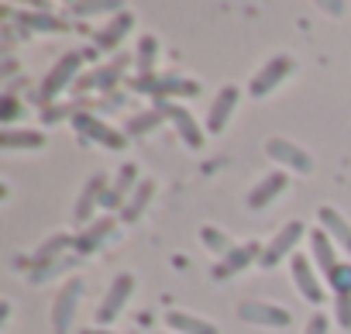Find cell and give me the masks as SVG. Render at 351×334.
<instances>
[{
    "label": "cell",
    "instance_id": "cell-34",
    "mask_svg": "<svg viewBox=\"0 0 351 334\" xmlns=\"http://www.w3.org/2000/svg\"><path fill=\"white\" fill-rule=\"evenodd\" d=\"M59 117H76V110H73V107H45V110H42V121H45V124H52V121H59Z\"/></svg>",
    "mask_w": 351,
    "mask_h": 334
},
{
    "label": "cell",
    "instance_id": "cell-14",
    "mask_svg": "<svg viewBox=\"0 0 351 334\" xmlns=\"http://www.w3.org/2000/svg\"><path fill=\"white\" fill-rule=\"evenodd\" d=\"M190 97H200V83H197V80H186V76H180V73L158 76L155 93H152V100H155V104H169V100H190Z\"/></svg>",
    "mask_w": 351,
    "mask_h": 334
},
{
    "label": "cell",
    "instance_id": "cell-37",
    "mask_svg": "<svg viewBox=\"0 0 351 334\" xmlns=\"http://www.w3.org/2000/svg\"><path fill=\"white\" fill-rule=\"evenodd\" d=\"M83 334H117V331H107V327H90V331H83Z\"/></svg>",
    "mask_w": 351,
    "mask_h": 334
},
{
    "label": "cell",
    "instance_id": "cell-26",
    "mask_svg": "<svg viewBox=\"0 0 351 334\" xmlns=\"http://www.w3.org/2000/svg\"><path fill=\"white\" fill-rule=\"evenodd\" d=\"M155 59H158V38L155 35H141L138 38V52H134L138 76H155Z\"/></svg>",
    "mask_w": 351,
    "mask_h": 334
},
{
    "label": "cell",
    "instance_id": "cell-3",
    "mask_svg": "<svg viewBox=\"0 0 351 334\" xmlns=\"http://www.w3.org/2000/svg\"><path fill=\"white\" fill-rule=\"evenodd\" d=\"M83 289H86L83 276H73V279H66L56 289V300H52V331L56 334H69L73 317H76V307L83 300Z\"/></svg>",
    "mask_w": 351,
    "mask_h": 334
},
{
    "label": "cell",
    "instance_id": "cell-33",
    "mask_svg": "<svg viewBox=\"0 0 351 334\" xmlns=\"http://www.w3.org/2000/svg\"><path fill=\"white\" fill-rule=\"evenodd\" d=\"M303 334H330V317H327L324 310H317V313H313V317L306 320Z\"/></svg>",
    "mask_w": 351,
    "mask_h": 334
},
{
    "label": "cell",
    "instance_id": "cell-6",
    "mask_svg": "<svg viewBox=\"0 0 351 334\" xmlns=\"http://www.w3.org/2000/svg\"><path fill=\"white\" fill-rule=\"evenodd\" d=\"M73 124H76V131H80L83 138H90V141H97V145H104V148L121 152V148L128 145V134H124V131L110 128L107 121H100V117H97V114H90V110L76 114V117H73Z\"/></svg>",
    "mask_w": 351,
    "mask_h": 334
},
{
    "label": "cell",
    "instance_id": "cell-31",
    "mask_svg": "<svg viewBox=\"0 0 351 334\" xmlns=\"http://www.w3.org/2000/svg\"><path fill=\"white\" fill-rule=\"evenodd\" d=\"M327 283H330L334 293H351V262H341V265L327 276Z\"/></svg>",
    "mask_w": 351,
    "mask_h": 334
},
{
    "label": "cell",
    "instance_id": "cell-24",
    "mask_svg": "<svg viewBox=\"0 0 351 334\" xmlns=\"http://www.w3.org/2000/svg\"><path fill=\"white\" fill-rule=\"evenodd\" d=\"M45 134L42 131H18V128H4L0 134V148L4 152H18V148H42Z\"/></svg>",
    "mask_w": 351,
    "mask_h": 334
},
{
    "label": "cell",
    "instance_id": "cell-21",
    "mask_svg": "<svg viewBox=\"0 0 351 334\" xmlns=\"http://www.w3.org/2000/svg\"><path fill=\"white\" fill-rule=\"evenodd\" d=\"M317 221H320V228L330 235V241L351 255V224L341 217V211H334V207H320V211H317Z\"/></svg>",
    "mask_w": 351,
    "mask_h": 334
},
{
    "label": "cell",
    "instance_id": "cell-18",
    "mask_svg": "<svg viewBox=\"0 0 351 334\" xmlns=\"http://www.w3.org/2000/svg\"><path fill=\"white\" fill-rule=\"evenodd\" d=\"M114 231H117V221H114V217H97L93 224H86V228L76 235L73 248H76L80 255H93L97 248L107 245V238H110Z\"/></svg>",
    "mask_w": 351,
    "mask_h": 334
},
{
    "label": "cell",
    "instance_id": "cell-5",
    "mask_svg": "<svg viewBox=\"0 0 351 334\" xmlns=\"http://www.w3.org/2000/svg\"><path fill=\"white\" fill-rule=\"evenodd\" d=\"M293 73H296V59H293V56H272V59L255 73V80L248 83V93H252L255 100H262V97H269L279 83H286Z\"/></svg>",
    "mask_w": 351,
    "mask_h": 334
},
{
    "label": "cell",
    "instance_id": "cell-8",
    "mask_svg": "<svg viewBox=\"0 0 351 334\" xmlns=\"http://www.w3.org/2000/svg\"><path fill=\"white\" fill-rule=\"evenodd\" d=\"M131 293H134V276H131V272H121V276L110 283V289H107V296L100 300V307H97V324L107 327L110 320H117L121 310H124V303L131 300Z\"/></svg>",
    "mask_w": 351,
    "mask_h": 334
},
{
    "label": "cell",
    "instance_id": "cell-25",
    "mask_svg": "<svg viewBox=\"0 0 351 334\" xmlns=\"http://www.w3.org/2000/svg\"><path fill=\"white\" fill-rule=\"evenodd\" d=\"M18 25H21V32H62L66 28V21L62 18H56V14H42V11H25V14H18Z\"/></svg>",
    "mask_w": 351,
    "mask_h": 334
},
{
    "label": "cell",
    "instance_id": "cell-35",
    "mask_svg": "<svg viewBox=\"0 0 351 334\" xmlns=\"http://www.w3.org/2000/svg\"><path fill=\"white\" fill-rule=\"evenodd\" d=\"M14 114H18V100H14V97H4V110H0V121H4V124L11 128Z\"/></svg>",
    "mask_w": 351,
    "mask_h": 334
},
{
    "label": "cell",
    "instance_id": "cell-15",
    "mask_svg": "<svg viewBox=\"0 0 351 334\" xmlns=\"http://www.w3.org/2000/svg\"><path fill=\"white\" fill-rule=\"evenodd\" d=\"M138 165L134 162H124L121 169H117V176H114V187L104 193V207H110V211H117V207H124L128 200H131V193L138 190Z\"/></svg>",
    "mask_w": 351,
    "mask_h": 334
},
{
    "label": "cell",
    "instance_id": "cell-29",
    "mask_svg": "<svg viewBox=\"0 0 351 334\" xmlns=\"http://www.w3.org/2000/svg\"><path fill=\"white\" fill-rule=\"evenodd\" d=\"M73 241H76L73 235H52V238H49V241L35 252V265H49V259H52V255H59L62 248H69Z\"/></svg>",
    "mask_w": 351,
    "mask_h": 334
},
{
    "label": "cell",
    "instance_id": "cell-2",
    "mask_svg": "<svg viewBox=\"0 0 351 334\" xmlns=\"http://www.w3.org/2000/svg\"><path fill=\"white\" fill-rule=\"evenodd\" d=\"M303 238H310L306 224H303V221H286V224L276 231V238L265 241V252H262L258 269H276L279 262L293 259V255H296V245H300Z\"/></svg>",
    "mask_w": 351,
    "mask_h": 334
},
{
    "label": "cell",
    "instance_id": "cell-22",
    "mask_svg": "<svg viewBox=\"0 0 351 334\" xmlns=\"http://www.w3.org/2000/svg\"><path fill=\"white\" fill-rule=\"evenodd\" d=\"M121 66H124V59H117L114 66H97L93 73H83L80 80H76V90H107L110 93V86L121 80Z\"/></svg>",
    "mask_w": 351,
    "mask_h": 334
},
{
    "label": "cell",
    "instance_id": "cell-19",
    "mask_svg": "<svg viewBox=\"0 0 351 334\" xmlns=\"http://www.w3.org/2000/svg\"><path fill=\"white\" fill-rule=\"evenodd\" d=\"M165 327L172 334H221L214 320L190 313V310H165Z\"/></svg>",
    "mask_w": 351,
    "mask_h": 334
},
{
    "label": "cell",
    "instance_id": "cell-38",
    "mask_svg": "<svg viewBox=\"0 0 351 334\" xmlns=\"http://www.w3.org/2000/svg\"><path fill=\"white\" fill-rule=\"evenodd\" d=\"M155 334H172V331H155Z\"/></svg>",
    "mask_w": 351,
    "mask_h": 334
},
{
    "label": "cell",
    "instance_id": "cell-23",
    "mask_svg": "<svg viewBox=\"0 0 351 334\" xmlns=\"http://www.w3.org/2000/svg\"><path fill=\"white\" fill-rule=\"evenodd\" d=\"M152 197H155V180H141V183H138V190L131 193V200L121 207V221H124V224H134V221L148 211Z\"/></svg>",
    "mask_w": 351,
    "mask_h": 334
},
{
    "label": "cell",
    "instance_id": "cell-28",
    "mask_svg": "<svg viewBox=\"0 0 351 334\" xmlns=\"http://www.w3.org/2000/svg\"><path fill=\"white\" fill-rule=\"evenodd\" d=\"M162 121H165V114H162L158 107H148V110H141V114L128 117V124H124V134H128V138H131V134H148V131H155Z\"/></svg>",
    "mask_w": 351,
    "mask_h": 334
},
{
    "label": "cell",
    "instance_id": "cell-13",
    "mask_svg": "<svg viewBox=\"0 0 351 334\" xmlns=\"http://www.w3.org/2000/svg\"><path fill=\"white\" fill-rule=\"evenodd\" d=\"M107 187V176L104 173H97V176H90L86 183H83V193H80V200H76V211H73V221L76 224H93V211L97 207H104V190Z\"/></svg>",
    "mask_w": 351,
    "mask_h": 334
},
{
    "label": "cell",
    "instance_id": "cell-16",
    "mask_svg": "<svg viewBox=\"0 0 351 334\" xmlns=\"http://www.w3.org/2000/svg\"><path fill=\"white\" fill-rule=\"evenodd\" d=\"M306 241H310V259H313V265H317L320 276L327 279V276L341 265V259H337V245L330 241V235H327L324 228H313Z\"/></svg>",
    "mask_w": 351,
    "mask_h": 334
},
{
    "label": "cell",
    "instance_id": "cell-32",
    "mask_svg": "<svg viewBox=\"0 0 351 334\" xmlns=\"http://www.w3.org/2000/svg\"><path fill=\"white\" fill-rule=\"evenodd\" d=\"M334 320L351 331V293H334Z\"/></svg>",
    "mask_w": 351,
    "mask_h": 334
},
{
    "label": "cell",
    "instance_id": "cell-10",
    "mask_svg": "<svg viewBox=\"0 0 351 334\" xmlns=\"http://www.w3.org/2000/svg\"><path fill=\"white\" fill-rule=\"evenodd\" d=\"M152 107H158L162 114H165V121H172V128H176V134L183 138V145H190V148H204V128L197 124V117L186 110V107H180V104H152Z\"/></svg>",
    "mask_w": 351,
    "mask_h": 334
},
{
    "label": "cell",
    "instance_id": "cell-1",
    "mask_svg": "<svg viewBox=\"0 0 351 334\" xmlns=\"http://www.w3.org/2000/svg\"><path fill=\"white\" fill-rule=\"evenodd\" d=\"M80 69H83V52H66V56L45 73V80H42V86H38V100H42L45 107H52L56 97H59L69 83L76 86Z\"/></svg>",
    "mask_w": 351,
    "mask_h": 334
},
{
    "label": "cell",
    "instance_id": "cell-12",
    "mask_svg": "<svg viewBox=\"0 0 351 334\" xmlns=\"http://www.w3.org/2000/svg\"><path fill=\"white\" fill-rule=\"evenodd\" d=\"M265 152L279 162V165H286V169H293V173H313V158L300 148V145H293V141H286V138H269L265 141Z\"/></svg>",
    "mask_w": 351,
    "mask_h": 334
},
{
    "label": "cell",
    "instance_id": "cell-20",
    "mask_svg": "<svg viewBox=\"0 0 351 334\" xmlns=\"http://www.w3.org/2000/svg\"><path fill=\"white\" fill-rule=\"evenodd\" d=\"M131 28H134V18L128 14V11H121V14H114L97 35H93V42H97V49H104V52H114L128 35H131Z\"/></svg>",
    "mask_w": 351,
    "mask_h": 334
},
{
    "label": "cell",
    "instance_id": "cell-11",
    "mask_svg": "<svg viewBox=\"0 0 351 334\" xmlns=\"http://www.w3.org/2000/svg\"><path fill=\"white\" fill-rule=\"evenodd\" d=\"M286 187H289V173H286V169H272L269 176H262V180L248 190L245 207H248V211H265L276 197L286 193Z\"/></svg>",
    "mask_w": 351,
    "mask_h": 334
},
{
    "label": "cell",
    "instance_id": "cell-27",
    "mask_svg": "<svg viewBox=\"0 0 351 334\" xmlns=\"http://www.w3.org/2000/svg\"><path fill=\"white\" fill-rule=\"evenodd\" d=\"M200 241H204V248H207L210 255H217V259H224V255L234 252V241L228 238V231H221V228H214V224H204V228H200Z\"/></svg>",
    "mask_w": 351,
    "mask_h": 334
},
{
    "label": "cell",
    "instance_id": "cell-9",
    "mask_svg": "<svg viewBox=\"0 0 351 334\" xmlns=\"http://www.w3.org/2000/svg\"><path fill=\"white\" fill-rule=\"evenodd\" d=\"M238 317L248 320V324H258V327H289L293 324V313L286 307H276V303H265V300H241Z\"/></svg>",
    "mask_w": 351,
    "mask_h": 334
},
{
    "label": "cell",
    "instance_id": "cell-30",
    "mask_svg": "<svg viewBox=\"0 0 351 334\" xmlns=\"http://www.w3.org/2000/svg\"><path fill=\"white\" fill-rule=\"evenodd\" d=\"M73 14H121L117 0H100V4H73Z\"/></svg>",
    "mask_w": 351,
    "mask_h": 334
},
{
    "label": "cell",
    "instance_id": "cell-17",
    "mask_svg": "<svg viewBox=\"0 0 351 334\" xmlns=\"http://www.w3.org/2000/svg\"><path fill=\"white\" fill-rule=\"evenodd\" d=\"M238 97H241L238 86H224V90L214 97V104H210V110H207V131H210V134H221V131L231 124V114H234V107H238Z\"/></svg>",
    "mask_w": 351,
    "mask_h": 334
},
{
    "label": "cell",
    "instance_id": "cell-36",
    "mask_svg": "<svg viewBox=\"0 0 351 334\" xmlns=\"http://www.w3.org/2000/svg\"><path fill=\"white\" fill-rule=\"evenodd\" d=\"M320 8H324L327 14H341V11H344V4H320Z\"/></svg>",
    "mask_w": 351,
    "mask_h": 334
},
{
    "label": "cell",
    "instance_id": "cell-4",
    "mask_svg": "<svg viewBox=\"0 0 351 334\" xmlns=\"http://www.w3.org/2000/svg\"><path fill=\"white\" fill-rule=\"evenodd\" d=\"M289 276H293V283H296V289H300V296H303L306 303L320 307V303L327 300V293H324V276H320V269L313 265L310 255L296 252V255L289 259Z\"/></svg>",
    "mask_w": 351,
    "mask_h": 334
},
{
    "label": "cell",
    "instance_id": "cell-7",
    "mask_svg": "<svg viewBox=\"0 0 351 334\" xmlns=\"http://www.w3.org/2000/svg\"><path fill=\"white\" fill-rule=\"evenodd\" d=\"M262 252H265V245H262V241H245V245H234V252H231V255L217 259V265L210 269V276H214V279H231V276H238L241 269L258 265V262H262Z\"/></svg>",
    "mask_w": 351,
    "mask_h": 334
}]
</instances>
